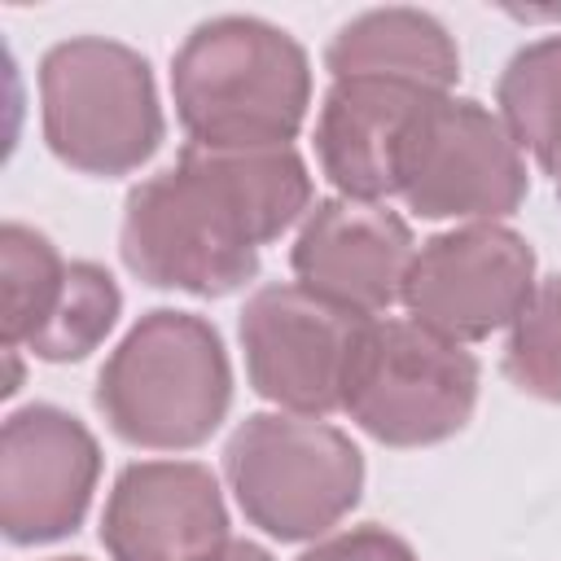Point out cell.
Returning <instances> with one entry per match:
<instances>
[{"mask_svg":"<svg viewBox=\"0 0 561 561\" xmlns=\"http://www.w3.org/2000/svg\"><path fill=\"white\" fill-rule=\"evenodd\" d=\"M500 123L530 149V158L557 180L561 175V35L522 44L495 83Z\"/></svg>","mask_w":561,"mask_h":561,"instance_id":"15","label":"cell"},{"mask_svg":"<svg viewBox=\"0 0 561 561\" xmlns=\"http://www.w3.org/2000/svg\"><path fill=\"white\" fill-rule=\"evenodd\" d=\"M101 478L92 430L53 403H26L0 430V530L9 543H53L79 530Z\"/></svg>","mask_w":561,"mask_h":561,"instance_id":"10","label":"cell"},{"mask_svg":"<svg viewBox=\"0 0 561 561\" xmlns=\"http://www.w3.org/2000/svg\"><path fill=\"white\" fill-rule=\"evenodd\" d=\"M434 101L394 79H333L316 118V162L324 180L355 202L399 193V153L416 114Z\"/></svg>","mask_w":561,"mask_h":561,"instance_id":"13","label":"cell"},{"mask_svg":"<svg viewBox=\"0 0 561 561\" xmlns=\"http://www.w3.org/2000/svg\"><path fill=\"white\" fill-rule=\"evenodd\" d=\"M504 377L548 403H561V276H543L508 324Z\"/></svg>","mask_w":561,"mask_h":561,"instance_id":"18","label":"cell"},{"mask_svg":"<svg viewBox=\"0 0 561 561\" xmlns=\"http://www.w3.org/2000/svg\"><path fill=\"white\" fill-rule=\"evenodd\" d=\"M333 79H394L447 96L460 79V53L447 26L425 9H368L337 26L324 48Z\"/></svg>","mask_w":561,"mask_h":561,"instance_id":"14","label":"cell"},{"mask_svg":"<svg viewBox=\"0 0 561 561\" xmlns=\"http://www.w3.org/2000/svg\"><path fill=\"white\" fill-rule=\"evenodd\" d=\"M311 210V175L294 145L206 149L140 180L123 202L118 254L153 289L193 298L237 294L259 276V250Z\"/></svg>","mask_w":561,"mask_h":561,"instance_id":"1","label":"cell"},{"mask_svg":"<svg viewBox=\"0 0 561 561\" xmlns=\"http://www.w3.org/2000/svg\"><path fill=\"white\" fill-rule=\"evenodd\" d=\"M473 403L478 359L416 320H373L342 394V412L386 447L443 443L469 425Z\"/></svg>","mask_w":561,"mask_h":561,"instance_id":"6","label":"cell"},{"mask_svg":"<svg viewBox=\"0 0 561 561\" xmlns=\"http://www.w3.org/2000/svg\"><path fill=\"white\" fill-rule=\"evenodd\" d=\"M228 408L232 364L219 329L197 311H145L96 377V412L105 425L149 451L202 447Z\"/></svg>","mask_w":561,"mask_h":561,"instance_id":"3","label":"cell"},{"mask_svg":"<svg viewBox=\"0 0 561 561\" xmlns=\"http://www.w3.org/2000/svg\"><path fill=\"white\" fill-rule=\"evenodd\" d=\"M412 259V228L381 202L355 197L316 202L289 250V267L302 289L359 316H381L403 302Z\"/></svg>","mask_w":561,"mask_h":561,"instance_id":"11","label":"cell"},{"mask_svg":"<svg viewBox=\"0 0 561 561\" xmlns=\"http://www.w3.org/2000/svg\"><path fill=\"white\" fill-rule=\"evenodd\" d=\"M57 561H83V557H57Z\"/></svg>","mask_w":561,"mask_h":561,"instance_id":"21","label":"cell"},{"mask_svg":"<svg viewBox=\"0 0 561 561\" xmlns=\"http://www.w3.org/2000/svg\"><path fill=\"white\" fill-rule=\"evenodd\" d=\"M557 197H561V175H557Z\"/></svg>","mask_w":561,"mask_h":561,"instance_id":"22","label":"cell"},{"mask_svg":"<svg viewBox=\"0 0 561 561\" xmlns=\"http://www.w3.org/2000/svg\"><path fill=\"white\" fill-rule=\"evenodd\" d=\"M368 324L373 316L337 307L298 280L254 289L237 320L250 390L294 416L337 412Z\"/></svg>","mask_w":561,"mask_h":561,"instance_id":"8","label":"cell"},{"mask_svg":"<svg viewBox=\"0 0 561 561\" xmlns=\"http://www.w3.org/2000/svg\"><path fill=\"white\" fill-rule=\"evenodd\" d=\"M224 478L250 526L280 543H302L359 504L364 456L320 416L250 412L224 447Z\"/></svg>","mask_w":561,"mask_h":561,"instance_id":"5","label":"cell"},{"mask_svg":"<svg viewBox=\"0 0 561 561\" xmlns=\"http://www.w3.org/2000/svg\"><path fill=\"white\" fill-rule=\"evenodd\" d=\"M530 193L508 127L473 96H434L399 153V197L421 219L500 224Z\"/></svg>","mask_w":561,"mask_h":561,"instance_id":"7","label":"cell"},{"mask_svg":"<svg viewBox=\"0 0 561 561\" xmlns=\"http://www.w3.org/2000/svg\"><path fill=\"white\" fill-rule=\"evenodd\" d=\"M118 311H123V294H118L114 276L88 259H75L53 320L44 324V333L26 351L44 364L88 359L105 342V333L118 324Z\"/></svg>","mask_w":561,"mask_h":561,"instance_id":"17","label":"cell"},{"mask_svg":"<svg viewBox=\"0 0 561 561\" xmlns=\"http://www.w3.org/2000/svg\"><path fill=\"white\" fill-rule=\"evenodd\" d=\"M70 263L57 254V245L26 228V224H4L0 228V289H4V346H31L44 324L53 320L61 294H66Z\"/></svg>","mask_w":561,"mask_h":561,"instance_id":"16","label":"cell"},{"mask_svg":"<svg viewBox=\"0 0 561 561\" xmlns=\"http://www.w3.org/2000/svg\"><path fill=\"white\" fill-rule=\"evenodd\" d=\"M110 561H202L228 543L219 478L197 460L127 465L101 513Z\"/></svg>","mask_w":561,"mask_h":561,"instance_id":"12","label":"cell"},{"mask_svg":"<svg viewBox=\"0 0 561 561\" xmlns=\"http://www.w3.org/2000/svg\"><path fill=\"white\" fill-rule=\"evenodd\" d=\"M180 127L206 149L289 145L311 105L307 48L250 13L197 22L171 57Z\"/></svg>","mask_w":561,"mask_h":561,"instance_id":"2","label":"cell"},{"mask_svg":"<svg viewBox=\"0 0 561 561\" xmlns=\"http://www.w3.org/2000/svg\"><path fill=\"white\" fill-rule=\"evenodd\" d=\"M202 561H272V552L259 548V543H250V539H228L224 548H215V552L202 557Z\"/></svg>","mask_w":561,"mask_h":561,"instance_id":"20","label":"cell"},{"mask_svg":"<svg viewBox=\"0 0 561 561\" xmlns=\"http://www.w3.org/2000/svg\"><path fill=\"white\" fill-rule=\"evenodd\" d=\"M535 285V250L522 232L465 224L421 241L403 280V307L416 324L465 346L513 324Z\"/></svg>","mask_w":561,"mask_h":561,"instance_id":"9","label":"cell"},{"mask_svg":"<svg viewBox=\"0 0 561 561\" xmlns=\"http://www.w3.org/2000/svg\"><path fill=\"white\" fill-rule=\"evenodd\" d=\"M39 123L57 162L83 175H131L162 145L149 61L105 35H75L39 57Z\"/></svg>","mask_w":561,"mask_h":561,"instance_id":"4","label":"cell"},{"mask_svg":"<svg viewBox=\"0 0 561 561\" xmlns=\"http://www.w3.org/2000/svg\"><path fill=\"white\" fill-rule=\"evenodd\" d=\"M298 561H416V552L394 530L368 522V526H351V530H337V535L311 543Z\"/></svg>","mask_w":561,"mask_h":561,"instance_id":"19","label":"cell"}]
</instances>
